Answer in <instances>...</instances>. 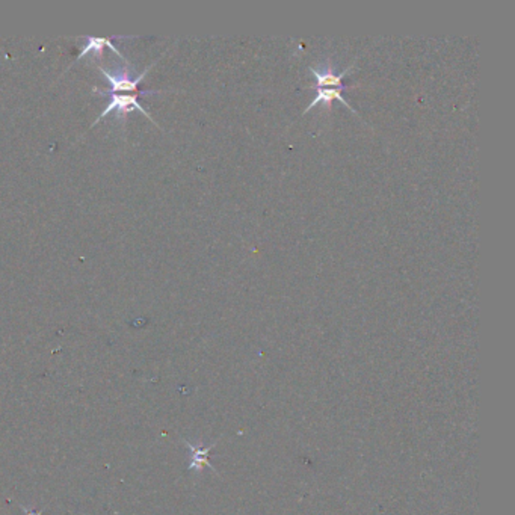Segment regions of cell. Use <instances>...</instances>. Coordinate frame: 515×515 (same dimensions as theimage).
<instances>
[{"label": "cell", "mask_w": 515, "mask_h": 515, "mask_svg": "<svg viewBox=\"0 0 515 515\" xmlns=\"http://www.w3.org/2000/svg\"><path fill=\"white\" fill-rule=\"evenodd\" d=\"M153 67V64L150 67H147L140 76L135 77V79H130L127 76L126 71H119V73H112V71H106L103 68H100V71L103 73V76L107 79L109 82V89L107 91H103V89H96L98 94H110L114 93V91H140L137 89V85L141 84V80L147 76V73L150 71V68ZM141 94H154L158 93V91H153V89H144V91H140Z\"/></svg>", "instance_id": "6da1fadb"}, {"label": "cell", "mask_w": 515, "mask_h": 515, "mask_svg": "<svg viewBox=\"0 0 515 515\" xmlns=\"http://www.w3.org/2000/svg\"><path fill=\"white\" fill-rule=\"evenodd\" d=\"M132 110H140L141 114H144L147 118L150 119V121H153L156 124L154 119L150 117V114L147 112V110L140 105V102H137V97L135 96H112L109 100L107 106L105 107V110L102 114H100L97 117V119L94 121V124H97L100 119H103L106 115H109L110 112H117L118 117H124L127 112H132ZM93 124V126H94ZM158 126V124H156Z\"/></svg>", "instance_id": "7a4b0ae2"}, {"label": "cell", "mask_w": 515, "mask_h": 515, "mask_svg": "<svg viewBox=\"0 0 515 515\" xmlns=\"http://www.w3.org/2000/svg\"><path fill=\"white\" fill-rule=\"evenodd\" d=\"M345 89H349V88L346 85L338 87V88H316V97L313 98V102H310L308 106L304 109V114L310 112V110L313 107H315V106H318V105H324V106L328 107L329 103L334 102V100H338V102H342L349 110H351V112L357 114V110L351 105H349L346 102V98L342 96V91H345Z\"/></svg>", "instance_id": "3957f363"}, {"label": "cell", "mask_w": 515, "mask_h": 515, "mask_svg": "<svg viewBox=\"0 0 515 515\" xmlns=\"http://www.w3.org/2000/svg\"><path fill=\"white\" fill-rule=\"evenodd\" d=\"M103 47H110V50H114V52L118 54L119 58H123V59H124L123 53H119V52L114 47L112 40H107V38H97V36H91V38H88V40H87V43H85L84 47H82V52L79 53L77 61H80L82 58L87 57V54H89V53H98V54H100V53L103 52Z\"/></svg>", "instance_id": "277c9868"}, {"label": "cell", "mask_w": 515, "mask_h": 515, "mask_svg": "<svg viewBox=\"0 0 515 515\" xmlns=\"http://www.w3.org/2000/svg\"><path fill=\"white\" fill-rule=\"evenodd\" d=\"M188 446L192 450V461H191L189 468H195V470H200L201 467H203L204 464H207L206 458H207V454H209L210 449L200 450V449H195L192 445H188Z\"/></svg>", "instance_id": "5b68a950"}, {"label": "cell", "mask_w": 515, "mask_h": 515, "mask_svg": "<svg viewBox=\"0 0 515 515\" xmlns=\"http://www.w3.org/2000/svg\"><path fill=\"white\" fill-rule=\"evenodd\" d=\"M22 509L24 511V514H26V515H38V514H36L35 511H32V509H27V508H24V507H22Z\"/></svg>", "instance_id": "8992f818"}]
</instances>
